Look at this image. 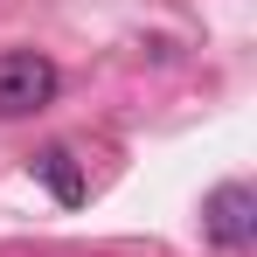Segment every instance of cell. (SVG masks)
Segmentation results:
<instances>
[{"label": "cell", "instance_id": "cell-1", "mask_svg": "<svg viewBox=\"0 0 257 257\" xmlns=\"http://www.w3.org/2000/svg\"><path fill=\"white\" fill-rule=\"evenodd\" d=\"M56 63L35 49H7L0 56V118H35L42 104H56Z\"/></svg>", "mask_w": 257, "mask_h": 257}, {"label": "cell", "instance_id": "cell-2", "mask_svg": "<svg viewBox=\"0 0 257 257\" xmlns=\"http://www.w3.org/2000/svg\"><path fill=\"white\" fill-rule=\"evenodd\" d=\"M202 229H209V243H222V250H243L257 236V195L243 181H222L209 202H202Z\"/></svg>", "mask_w": 257, "mask_h": 257}, {"label": "cell", "instance_id": "cell-3", "mask_svg": "<svg viewBox=\"0 0 257 257\" xmlns=\"http://www.w3.org/2000/svg\"><path fill=\"white\" fill-rule=\"evenodd\" d=\"M35 174L49 181V195H56L63 209L84 202V174H77V160H70V146H42V153H35Z\"/></svg>", "mask_w": 257, "mask_h": 257}]
</instances>
